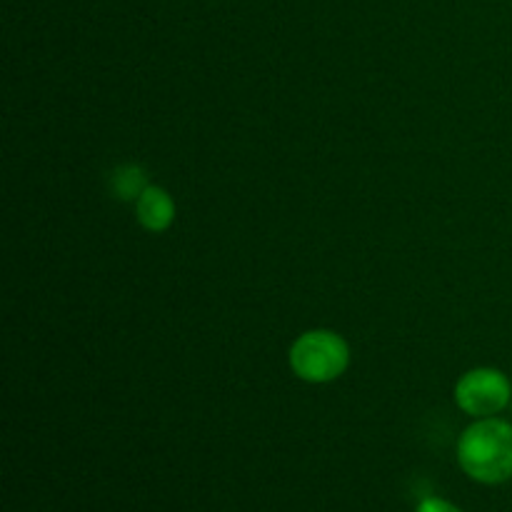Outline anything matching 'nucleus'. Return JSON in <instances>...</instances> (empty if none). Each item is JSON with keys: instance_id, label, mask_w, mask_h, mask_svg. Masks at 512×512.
Here are the masks:
<instances>
[{"instance_id": "nucleus-1", "label": "nucleus", "mask_w": 512, "mask_h": 512, "mask_svg": "<svg viewBox=\"0 0 512 512\" xmlns=\"http://www.w3.org/2000/svg\"><path fill=\"white\" fill-rule=\"evenodd\" d=\"M458 463L475 483H508L512 478V425L500 418L475 420L458 440Z\"/></svg>"}, {"instance_id": "nucleus-2", "label": "nucleus", "mask_w": 512, "mask_h": 512, "mask_svg": "<svg viewBox=\"0 0 512 512\" xmlns=\"http://www.w3.org/2000/svg\"><path fill=\"white\" fill-rule=\"evenodd\" d=\"M290 368L305 383H333L348 370L350 348L333 330H308L290 348Z\"/></svg>"}, {"instance_id": "nucleus-3", "label": "nucleus", "mask_w": 512, "mask_h": 512, "mask_svg": "<svg viewBox=\"0 0 512 512\" xmlns=\"http://www.w3.org/2000/svg\"><path fill=\"white\" fill-rule=\"evenodd\" d=\"M512 385L500 370L475 368L465 373L455 385V403L473 418H495L508 408Z\"/></svg>"}, {"instance_id": "nucleus-4", "label": "nucleus", "mask_w": 512, "mask_h": 512, "mask_svg": "<svg viewBox=\"0 0 512 512\" xmlns=\"http://www.w3.org/2000/svg\"><path fill=\"white\" fill-rule=\"evenodd\" d=\"M138 223L150 233H163L175 220V203L170 193L160 185H148L138 200H135Z\"/></svg>"}, {"instance_id": "nucleus-5", "label": "nucleus", "mask_w": 512, "mask_h": 512, "mask_svg": "<svg viewBox=\"0 0 512 512\" xmlns=\"http://www.w3.org/2000/svg\"><path fill=\"white\" fill-rule=\"evenodd\" d=\"M145 188H148V175H145V168H140V165H120L110 175V193L118 200H125V203L138 200Z\"/></svg>"}, {"instance_id": "nucleus-6", "label": "nucleus", "mask_w": 512, "mask_h": 512, "mask_svg": "<svg viewBox=\"0 0 512 512\" xmlns=\"http://www.w3.org/2000/svg\"><path fill=\"white\" fill-rule=\"evenodd\" d=\"M415 512H463L458 508V505H453L450 500H443V498H425L423 503L418 505V510Z\"/></svg>"}]
</instances>
